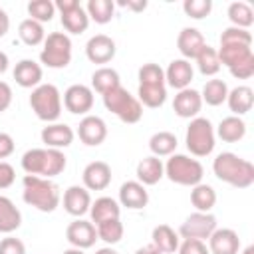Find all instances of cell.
<instances>
[{"label":"cell","mask_w":254,"mask_h":254,"mask_svg":"<svg viewBox=\"0 0 254 254\" xmlns=\"http://www.w3.org/2000/svg\"><path fill=\"white\" fill-rule=\"evenodd\" d=\"M135 254H161L153 244H147V246H141V248H137L135 250Z\"/></svg>","instance_id":"54"},{"label":"cell","mask_w":254,"mask_h":254,"mask_svg":"<svg viewBox=\"0 0 254 254\" xmlns=\"http://www.w3.org/2000/svg\"><path fill=\"white\" fill-rule=\"evenodd\" d=\"M238 254H254V246H252V244H248V246H246L244 250H240Z\"/></svg>","instance_id":"57"},{"label":"cell","mask_w":254,"mask_h":254,"mask_svg":"<svg viewBox=\"0 0 254 254\" xmlns=\"http://www.w3.org/2000/svg\"><path fill=\"white\" fill-rule=\"evenodd\" d=\"M151 244L161 254H175L181 244V238L179 232H175L169 224H157L151 232Z\"/></svg>","instance_id":"28"},{"label":"cell","mask_w":254,"mask_h":254,"mask_svg":"<svg viewBox=\"0 0 254 254\" xmlns=\"http://www.w3.org/2000/svg\"><path fill=\"white\" fill-rule=\"evenodd\" d=\"M206 246H208L210 254H238L240 238H238V232L232 228H216L208 236Z\"/></svg>","instance_id":"21"},{"label":"cell","mask_w":254,"mask_h":254,"mask_svg":"<svg viewBox=\"0 0 254 254\" xmlns=\"http://www.w3.org/2000/svg\"><path fill=\"white\" fill-rule=\"evenodd\" d=\"M95 230H97V240H103L107 246H113V244L121 242V238H123V232H125L121 218L105 220V222L97 224V226H95Z\"/></svg>","instance_id":"39"},{"label":"cell","mask_w":254,"mask_h":254,"mask_svg":"<svg viewBox=\"0 0 254 254\" xmlns=\"http://www.w3.org/2000/svg\"><path fill=\"white\" fill-rule=\"evenodd\" d=\"M226 103H228V109L232 111V115H236V117L246 115L252 109V105H254V91H252V87L250 85H236V87L228 89Z\"/></svg>","instance_id":"25"},{"label":"cell","mask_w":254,"mask_h":254,"mask_svg":"<svg viewBox=\"0 0 254 254\" xmlns=\"http://www.w3.org/2000/svg\"><path fill=\"white\" fill-rule=\"evenodd\" d=\"M26 10H28V18H32L40 24L52 22V18L56 16V6L52 0H30Z\"/></svg>","instance_id":"41"},{"label":"cell","mask_w":254,"mask_h":254,"mask_svg":"<svg viewBox=\"0 0 254 254\" xmlns=\"http://www.w3.org/2000/svg\"><path fill=\"white\" fill-rule=\"evenodd\" d=\"M226 16L230 20V26H234V28L248 30L254 24V10H252V6L248 2H242V0L232 2L228 6V10H226Z\"/></svg>","instance_id":"34"},{"label":"cell","mask_w":254,"mask_h":254,"mask_svg":"<svg viewBox=\"0 0 254 254\" xmlns=\"http://www.w3.org/2000/svg\"><path fill=\"white\" fill-rule=\"evenodd\" d=\"M18 36L20 40L26 44V46H40L44 44L46 40V30H44V24L32 20V18H26L18 24Z\"/></svg>","instance_id":"36"},{"label":"cell","mask_w":254,"mask_h":254,"mask_svg":"<svg viewBox=\"0 0 254 254\" xmlns=\"http://www.w3.org/2000/svg\"><path fill=\"white\" fill-rule=\"evenodd\" d=\"M8 30H10V16H8V12L0 6V38H4V36L8 34Z\"/></svg>","instance_id":"51"},{"label":"cell","mask_w":254,"mask_h":254,"mask_svg":"<svg viewBox=\"0 0 254 254\" xmlns=\"http://www.w3.org/2000/svg\"><path fill=\"white\" fill-rule=\"evenodd\" d=\"M65 240L73 248H81V250L91 248L95 244V240H97L95 224L91 220H85V218H75L65 228Z\"/></svg>","instance_id":"12"},{"label":"cell","mask_w":254,"mask_h":254,"mask_svg":"<svg viewBox=\"0 0 254 254\" xmlns=\"http://www.w3.org/2000/svg\"><path fill=\"white\" fill-rule=\"evenodd\" d=\"M218 54V62L220 65H226V67H232L234 64L254 56L252 54V46H236V44H228V46H220L216 50Z\"/></svg>","instance_id":"38"},{"label":"cell","mask_w":254,"mask_h":254,"mask_svg":"<svg viewBox=\"0 0 254 254\" xmlns=\"http://www.w3.org/2000/svg\"><path fill=\"white\" fill-rule=\"evenodd\" d=\"M62 103L73 115H89L93 107V89L83 83H73L64 91Z\"/></svg>","instance_id":"11"},{"label":"cell","mask_w":254,"mask_h":254,"mask_svg":"<svg viewBox=\"0 0 254 254\" xmlns=\"http://www.w3.org/2000/svg\"><path fill=\"white\" fill-rule=\"evenodd\" d=\"M20 165H22L26 175L54 179V177H58V175H62L65 171L67 159H65L64 151L44 147V149H28L22 155Z\"/></svg>","instance_id":"3"},{"label":"cell","mask_w":254,"mask_h":254,"mask_svg":"<svg viewBox=\"0 0 254 254\" xmlns=\"http://www.w3.org/2000/svg\"><path fill=\"white\" fill-rule=\"evenodd\" d=\"M16 149V143H14V137L10 133H4L0 131V161L2 159H8Z\"/></svg>","instance_id":"49"},{"label":"cell","mask_w":254,"mask_h":254,"mask_svg":"<svg viewBox=\"0 0 254 254\" xmlns=\"http://www.w3.org/2000/svg\"><path fill=\"white\" fill-rule=\"evenodd\" d=\"M214 135L218 139H222L224 143H238L246 137V123L242 117L228 115V117L220 119V123L214 129Z\"/></svg>","instance_id":"26"},{"label":"cell","mask_w":254,"mask_h":254,"mask_svg":"<svg viewBox=\"0 0 254 254\" xmlns=\"http://www.w3.org/2000/svg\"><path fill=\"white\" fill-rule=\"evenodd\" d=\"M212 173L218 181H222L234 189H248L254 183V165L248 159H242L230 151L218 153L214 157Z\"/></svg>","instance_id":"1"},{"label":"cell","mask_w":254,"mask_h":254,"mask_svg":"<svg viewBox=\"0 0 254 254\" xmlns=\"http://www.w3.org/2000/svg\"><path fill=\"white\" fill-rule=\"evenodd\" d=\"M77 137L87 147H97L107 139V123L99 115H83L77 125Z\"/></svg>","instance_id":"14"},{"label":"cell","mask_w":254,"mask_h":254,"mask_svg":"<svg viewBox=\"0 0 254 254\" xmlns=\"http://www.w3.org/2000/svg\"><path fill=\"white\" fill-rule=\"evenodd\" d=\"M89 216H91V222L97 226L105 220H113V218H119L121 216V206L115 198L111 196H99L95 200H91V206H89Z\"/></svg>","instance_id":"27"},{"label":"cell","mask_w":254,"mask_h":254,"mask_svg":"<svg viewBox=\"0 0 254 254\" xmlns=\"http://www.w3.org/2000/svg\"><path fill=\"white\" fill-rule=\"evenodd\" d=\"M228 71L236 79H250L254 75V56H250V58L234 64L232 67H228Z\"/></svg>","instance_id":"46"},{"label":"cell","mask_w":254,"mask_h":254,"mask_svg":"<svg viewBox=\"0 0 254 254\" xmlns=\"http://www.w3.org/2000/svg\"><path fill=\"white\" fill-rule=\"evenodd\" d=\"M56 10L60 12V20L62 26L67 34H83L89 26V16L85 12V8L77 2V0H56L54 2Z\"/></svg>","instance_id":"9"},{"label":"cell","mask_w":254,"mask_h":254,"mask_svg":"<svg viewBox=\"0 0 254 254\" xmlns=\"http://www.w3.org/2000/svg\"><path fill=\"white\" fill-rule=\"evenodd\" d=\"M185 143L192 157H208L216 145L214 125L210 123V119L200 117V115L190 119L187 133H185Z\"/></svg>","instance_id":"7"},{"label":"cell","mask_w":254,"mask_h":254,"mask_svg":"<svg viewBox=\"0 0 254 254\" xmlns=\"http://www.w3.org/2000/svg\"><path fill=\"white\" fill-rule=\"evenodd\" d=\"M103 97V105L107 111H111L119 121L123 123H137L143 117V105L135 95H131L123 85L107 91Z\"/></svg>","instance_id":"6"},{"label":"cell","mask_w":254,"mask_h":254,"mask_svg":"<svg viewBox=\"0 0 254 254\" xmlns=\"http://www.w3.org/2000/svg\"><path fill=\"white\" fill-rule=\"evenodd\" d=\"M16 181V171L10 163L6 161H0V190L12 187V183Z\"/></svg>","instance_id":"48"},{"label":"cell","mask_w":254,"mask_h":254,"mask_svg":"<svg viewBox=\"0 0 254 254\" xmlns=\"http://www.w3.org/2000/svg\"><path fill=\"white\" fill-rule=\"evenodd\" d=\"M119 6L129 8V10H133V12H143V10L147 8V2H145V0H139V2H119Z\"/></svg>","instance_id":"52"},{"label":"cell","mask_w":254,"mask_h":254,"mask_svg":"<svg viewBox=\"0 0 254 254\" xmlns=\"http://www.w3.org/2000/svg\"><path fill=\"white\" fill-rule=\"evenodd\" d=\"M179 254H210L208 252V246L204 240H196V238H183L179 248H177Z\"/></svg>","instance_id":"45"},{"label":"cell","mask_w":254,"mask_h":254,"mask_svg":"<svg viewBox=\"0 0 254 254\" xmlns=\"http://www.w3.org/2000/svg\"><path fill=\"white\" fill-rule=\"evenodd\" d=\"M71 62V38L65 32H52L44 40L40 64L52 69L67 67Z\"/></svg>","instance_id":"8"},{"label":"cell","mask_w":254,"mask_h":254,"mask_svg":"<svg viewBox=\"0 0 254 254\" xmlns=\"http://www.w3.org/2000/svg\"><path fill=\"white\" fill-rule=\"evenodd\" d=\"M117 54L115 40L107 34H95L85 44V56L91 64H109Z\"/></svg>","instance_id":"13"},{"label":"cell","mask_w":254,"mask_h":254,"mask_svg":"<svg viewBox=\"0 0 254 254\" xmlns=\"http://www.w3.org/2000/svg\"><path fill=\"white\" fill-rule=\"evenodd\" d=\"M8 67H10V58H8V54H6V52H2V50H0V75H2V73H6V71H8Z\"/></svg>","instance_id":"53"},{"label":"cell","mask_w":254,"mask_h":254,"mask_svg":"<svg viewBox=\"0 0 254 254\" xmlns=\"http://www.w3.org/2000/svg\"><path fill=\"white\" fill-rule=\"evenodd\" d=\"M139 83H165V69L159 64L147 62L137 71Z\"/></svg>","instance_id":"43"},{"label":"cell","mask_w":254,"mask_h":254,"mask_svg":"<svg viewBox=\"0 0 254 254\" xmlns=\"http://www.w3.org/2000/svg\"><path fill=\"white\" fill-rule=\"evenodd\" d=\"M0 254H26V244L16 236H6L0 240Z\"/></svg>","instance_id":"47"},{"label":"cell","mask_w":254,"mask_h":254,"mask_svg":"<svg viewBox=\"0 0 254 254\" xmlns=\"http://www.w3.org/2000/svg\"><path fill=\"white\" fill-rule=\"evenodd\" d=\"M177 135L171 131H157L149 139V149L155 157H171L177 151Z\"/></svg>","instance_id":"33"},{"label":"cell","mask_w":254,"mask_h":254,"mask_svg":"<svg viewBox=\"0 0 254 254\" xmlns=\"http://www.w3.org/2000/svg\"><path fill=\"white\" fill-rule=\"evenodd\" d=\"M119 206H125L129 210H141L149 202L147 187H143L139 181H127L119 187Z\"/></svg>","instance_id":"20"},{"label":"cell","mask_w":254,"mask_h":254,"mask_svg":"<svg viewBox=\"0 0 254 254\" xmlns=\"http://www.w3.org/2000/svg\"><path fill=\"white\" fill-rule=\"evenodd\" d=\"M12 87L6 83V81H2L0 79V113L2 111H6L10 105H12Z\"/></svg>","instance_id":"50"},{"label":"cell","mask_w":254,"mask_h":254,"mask_svg":"<svg viewBox=\"0 0 254 254\" xmlns=\"http://www.w3.org/2000/svg\"><path fill=\"white\" fill-rule=\"evenodd\" d=\"M200 109H202V97H200L198 89L187 87V89L177 91V95L173 99L175 115H179L181 119H194V117H198Z\"/></svg>","instance_id":"15"},{"label":"cell","mask_w":254,"mask_h":254,"mask_svg":"<svg viewBox=\"0 0 254 254\" xmlns=\"http://www.w3.org/2000/svg\"><path fill=\"white\" fill-rule=\"evenodd\" d=\"M16 83L24 89H34L42 83V77H44V69L38 62L34 60H20L16 65H14V71H12Z\"/></svg>","instance_id":"23"},{"label":"cell","mask_w":254,"mask_h":254,"mask_svg":"<svg viewBox=\"0 0 254 254\" xmlns=\"http://www.w3.org/2000/svg\"><path fill=\"white\" fill-rule=\"evenodd\" d=\"M183 10L189 18L192 20H202L212 12V2L210 0H185Z\"/></svg>","instance_id":"44"},{"label":"cell","mask_w":254,"mask_h":254,"mask_svg":"<svg viewBox=\"0 0 254 254\" xmlns=\"http://www.w3.org/2000/svg\"><path fill=\"white\" fill-rule=\"evenodd\" d=\"M206 46V42H204V36L200 34V30H196V28H190V26H187V28H183L181 32H179V36H177V50L181 52V56H183V60H194L198 54H200V50Z\"/></svg>","instance_id":"22"},{"label":"cell","mask_w":254,"mask_h":254,"mask_svg":"<svg viewBox=\"0 0 254 254\" xmlns=\"http://www.w3.org/2000/svg\"><path fill=\"white\" fill-rule=\"evenodd\" d=\"M218 228L216 216L212 212H192L185 218V222L179 226L181 238H196V240H208V236Z\"/></svg>","instance_id":"10"},{"label":"cell","mask_w":254,"mask_h":254,"mask_svg":"<svg viewBox=\"0 0 254 254\" xmlns=\"http://www.w3.org/2000/svg\"><path fill=\"white\" fill-rule=\"evenodd\" d=\"M119 85H121V77H119L117 69H113L109 65H101L91 73V89L97 91L99 95H105L107 91H111Z\"/></svg>","instance_id":"31"},{"label":"cell","mask_w":254,"mask_h":254,"mask_svg":"<svg viewBox=\"0 0 254 254\" xmlns=\"http://www.w3.org/2000/svg\"><path fill=\"white\" fill-rule=\"evenodd\" d=\"M194 62H196V67H198V71L202 75H216L220 71V67H222L220 62H218L216 50L212 46H208V44L200 50V54L194 58Z\"/></svg>","instance_id":"40"},{"label":"cell","mask_w":254,"mask_h":254,"mask_svg":"<svg viewBox=\"0 0 254 254\" xmlns=\"http://www.w3.org/2000/svg\"><path fill=\"white\" fill-rule=\"evenodd\" d=\"M228 44H236V46H252V34L244 28H234L228 26L220 32V46H228Z\"/></svg>","instance_id":"42"},{"label":"cell","mask_w":254,"mask_h":254,"mask_svg":"<svg viewBox=\"0 0 254 254\" xmlns=\"http://www.w3.org/2000/svg\"><path fill=\"white\" fill-rule=\"evenodd\" d=\"M226 95H228V85L224 79H208L200 91L202 103H206L210 107H218V105L226 103Z\"/></svg>","instance_id":"35"},{"label":"cell","mask_w":254,"mask_h":254,"mask_svg":"<svg viewBox=\"0 0 254 254\" xmlns=\"http://www.w3.org/2000/svg\"><path fill=\"white\" fill-rule=\"evenodd\" d=\"M165 177L181 187H194L202 183L204 167L198 159H192L183 153H173L165 163Z\"/></svg>","instance_id":"4"},{"label":"cell","mask_w":254,"mask_h":254,"mask_svg":"<svg viewBox=\"0 0 254 254\" xmlns=\"http://www.w3.org/2000/svg\"><path fill=\"white\" fill-rule=\"evenodd\" d=\"M22 224V212L20 208L4 194H0V232L12 234Z\"/></svg>","instance_id":"30"},{"label":"cell","mask_w":254,"mask_h":254,"mask_svg":"<svg viewBox=\"0 0 254 254\" xmlns=\"http://www.w3.org/2000/svg\"><path fill=\"white\" fill-rule=\"evenodd\" d=\"M85 12L89 20L95 24H109L115 16V2L113 0H89L85 4Z\"/></svg>","instance_id":"37"},{"label":"cell","mask_w":254,"mask_h":254,"mask_svg":"<svg viewBox=\"0 0 254 254\" xmlns=\"http://www.w3.org/2000/svg\"><path fill=\"white\" fill-rule=\"evenodd\" d=\"M81 183L87 190H105L111 185V167L105 161H91L81 173Z\"/></svg>","instance_id":"18"},{"label":"cell","mask_w":254,"mask_h":254,"mask_svg":"<svg viewBox=\"0 0 254 254\" xmlns=\"http://www.w3.org/2000/svg\"><path fill=\"white\" fill-rule=\"evenodd\" d=\"M190 204L196 208V212H212L216 204V190L206 183L194 185L190 189Z\"/></svg>","instance_id":"32"},{"label":"cell","mask_w":254,"mask_h":254,"mask_svg":"<svg viewBox=\"0 0 254 254\" xmlns=\"http://www.w3.org/2000/svg\"><path fill=\"white\" fill-rule=\"evenodd\" d=\"M194 77V69H192V64L189 60H183V58H177L173 60L167 69H165V83L177 91L181 89H187L190 87V81Z\"/></svg>","instance_id":"17"},{"label":"cell","mask_w":254,"mask_h":254,"mask_svg":"<svg viewBox=\"0 0 254 254\" xmlns=\"http://www.w3.org/2000/svg\"><path fill=\"white\" fill-rule=\"evenodd\" d=\"M135 175H137V181L143 187H153V185H157L165 177V163L159 157H155V155L143 157L137 163Z\"/></svg>","instance_id":"24"},{"label":"cell","mask_w":254,"mask_h":254,"mask_svg":"<svg viewBox=\"0 0 254 254\" xmlns=\"http://www.w3.org/2000/svg\"><path fill=\"white\" fill-rule=\"evenodd\" d=\"M40 137H42V143L48 149H60L62 151V149H65V147H69L73 143L75 133L67 123H58L56 121V123H48L42 129Z\"/></svg>","instance_id":"19"},{"label":"cell","mask_w":254,"mask_h":254,"mask_svg":"<svg viewBox=\"0 0 254 254\" xmlns=\"http://www.w3.org/2000/svg\"><path fill=\"white\" fill-rule=\"evenodd\" d=\"M95 254H119V252L115 248H111V246H103V248H97Z\"/></svg>","instance_id":"55"},{"label":"cell","mask_w":254,"mask_h":254,"mask_svg":"<svg viewBox=\"0 0 254 254\" xmlns=\"http://www.w3.org/2000/svg\"><path fill=\"white\" fill-rule=\"evenodd\" d=\"M30 107L40 121L56 123L62 115V93L54 83H40L30 93Z\"/></svg>","instance_id":"5"},{"label":"cell","mask_w":254,"mask_h":254,"mask_svg":"<svg viewBox=\"0 0 254 254\" xmlns=\"http://www.w3.org/2000/svg\"><path fill=\"white\" fill-rule=\"evenodd\" d=\"M62 254H85V250H81V248H67V250H64Z\"/></svg>","instance_id":"56"},{"label":"cell","mask_w":254,"mask_h":254,"mask_svg":"<svg viewBox=\"0 0 254 254\" xmlns=\"http://www.w3.org/2000/svg\"><path fill=\"white\" fill-rule=\"evenodd\" d=\"M91 194L83 185H71L64 190V210L75 218H81L89 212Z\"/></svg>","instance_id":"16"},{"label":"cell","mask_w":254,"mask_h":254,"mask_svg":"<svg viewBox=\"0 0 254 254\" xmlns=\"http://www.w3.org/2000/svg\"><path fill=\"white\" fill-rule=\"evenodd\" d=\"M22 198L26 204L34 206L40 212H54L62 202L60 187L52 179L24 175L22 179Z\"/></svg>","instance_id":"2"},{"label":"cell","mask_w":254,"mask_h":254,"mask_svg":"<svg viewBox=\"0 0 254 254\" xmlns=\"http://www.w3.org/2000/svg\"><path fill=\"white\" fill-rule=\"evenodd\" d=\"M135 97L143 107L157 109L167 101V83H139Z\"/></svg>","instance_id":"29"}]
</instances>
